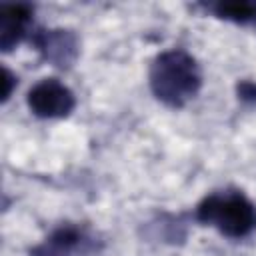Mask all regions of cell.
<instances>
[{
	"mask_svg": "<svg viewBox=\"0 0 256 256\" xmlns=\"http://www.w3.org/2000/svg\"><path fill=\"white\" fill-rule=\"evenodd\" d=\"M148 84L156 100L168 108L186 106L202 88V70L196 58L184 48H170L150 64Z\"/></svg>",
	"mask_w": 256,
	"mask_h": 256,
	"instance_id": "cell-1",
	"label": "cell"
},
{
	"mask_svg": "<svg viewBox=\"0 0 256 256\" xmlns=\"http://www.w3.org/2000/svg\"><path fill=\"white\" fill-rule=\"evenodd\" d=\"M194 216L200 224L218 230L222 236L240 240L256 230V204L240 190H218L206 194Z\"/></svg>",
	"mask_w": 256,
	"mask_h": 256,
	"instance_id": "cell-2",
	"label": "cell"
},
{
	"mask_svg": "<svg viewBox=\"0 0 256 256\" xmlns=\"http://www.w3.org/2000/svg\"><path fill=\"white\" fill-rule=\"evenodd\" d=\"M26 104L36 118L54 120L72 114L76 108V96L58 78H42L28 90Z\"/></svg>",
	"mask_w": 256,
	"mask_h": 256,
	"instance_id": "cell-3",
	"label": "cell"
},
{
	"mask_svg": "<svg viewBox=\"0 0 256 256\" xmlns=\"http://www.w3.org/2000/svg\"><path fill=\"white\" fill-rule=\"evenodd\" d=\"M32 46L56 68H68L78 58V36L68 28H40L30 34Z\"/></svg>",
	"mask_w": 256,
	"mask_h": 256,
	"instance_id": "cell-4",
	"label": "cell"
},
{
	"mask_svg": "<svg viewBox=\"0 0 256 256\" xmlns=\"http://www.w3.org/2000/svg\"><path fill=\"white\" fill-rule=\"evenodd\" d=\"M34 8L30 4H2L0 6V48L10 52L32 34Z\"/></svg>",
	"mask_w": 256,
	"mask_h": 256,
	"instance_id": "cell-5",
	"label": "cell"
},
{
	"mask_svg": "<svg viewBox=\"0 0 256 256\" xmlns=\"http://www.w3.org/2000/svg\"><path fill=\"white\" fill-rule=\"evenodd\" d=\"M90 244V236L82 226L76 224H60L54 228L38 246L30 250V256H72L78 250H86Z\"/></svg>",
	"mask_w": 256,
	"mask_h": 256,
	"instance_id": "cell-6",
	"label": "cell"
},
{
	"mask_svg": "<svg viewBox=\"0 0 256 256\" xmlns=\"http://www.w3.org/2000/svg\"><path fill=\"white\" fill-rule=\"evenodd\" d=\"M208 8L216 18H222L228 22L248 24L256 20V2L252 0H226V2L210 4Z\"/></svg>",
	"mask_w": 256,
	"mask_h": 256,
	"instance_id": "cell-7",
	"label": "cell"
},
{
	"mask_svg": "<svg viewBox=\"0 0 256 256\" xmlns=\"http://www.w3.org/2000/svg\"><path fill=\"white\" fill-rule=\"evenodd\" d=\"M236 96L240 102L248 106H256V82L254 80H240L236 84Z\"/></svg>",
	"mask_w": 256,
	"mask_h": 256,
	"instance_id": "cell-8",
	"label": "cell"
},
{
	"mask_svg": "<svg viewBox=\"0 0 256 256\" xmlns=\"http://www.w3.org/2000/svg\"><path fill=\"white\" fill-rule=\"evenodd\" d=\"M16 74L8 68V66H2V82H4V90H2V102H8L12 92H14V86H16Z\"/></svg>",
	"mask_w": 256,
	"mask_h": 256,
	"instance_id": "cell-9",
	"label": "cell"
}]
</instances>
